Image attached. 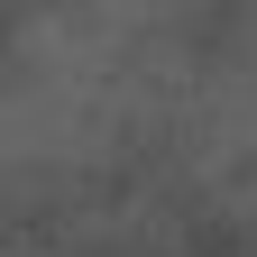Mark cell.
Here are the masks:
<instances>
[]
</instances>
